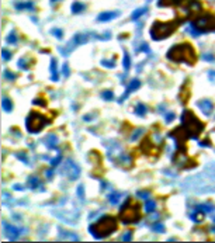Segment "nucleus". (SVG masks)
Returning a JSON list of instances; mask_svg holds the SVG:
<instances>
[{
	"label": "nucleus",
	"instance_id": "f257e3e1",
	"mask_svg": "<svg viewBox=\"0 0 215 243\" xmlns=\"http://www.w3.org/2000/svg\"><path fill=\"white\" fill-rule=\"evenodd\" d=\"M181 190L186 193L197 195L215 193V163H211L203 172L183 180Z\"/></svg>",
	"mask_w": 215,
	"mask_h": 243
},
{
	"label": "nucleus",
	"instance_id": "f03ea898",
	"mask_svg": "<svg viewBox=\"0 0 215 243\" xmlns=\"http://www.w3.org/2000/svg\"><path fill=\"white\" fill-rule=\"evenodd\" d=\"M111 37V33L110 31H106V33L103 34H96V33H77L75 34L72 39H70L69 42L66 44L65 47H60L59 49V54L62 56H69L73 51H75L77 47H80L83 44H87L90 39H100V41H107L110 39Z\"/></svg>",
	"mask_w": 215,
	"mask_h": 243
},
{
	"label": "nucleus",
	"instance_id": "7ed1b4c3",
	"mask_svg": "<svg viewBox=\"0 0 215 243\" xmlns=\"http://www.w3.org/2000/svg\"><path fill=\"white\" fill-rule=\"evenodd\" d=\"M117 231V219L111 215H103L89 226V232L96 240L111 236Z\"/></svg>",
	"mask_w": 215,
	"mask_h": 243
},
{
	"label": "nucleus",
	"instance_id": "20e7f679",
	"mask_svg": "<svg viewBox=\"0 0 215 243\" xmlns=\"http://www.w3.org/2000/svg\"><path fill=\"white\" fill-rule=\"evenodd\" d=\"M166 58L172 62H177V63H188V65H194V62L197 60V55L194 52V48L187 42L177 44L173 45L172 48L167 51Z\"/></svg>",
	"mask_w": 215,
	"mask_h": 243
},
{
	"label": "nucleus",
	"instance_id": "39448f33",
	"mask_svg": "<svg viewBox=\"0 0 215 243\" xmlns=\"http://www.w3.org/2000/svg\"><path fill=\"white\" fill-rule=\"evenodd\" d=\"M104 146L107 148V157L110 162H113L115 166H120L122 169L131 167L132 164L131 157L117 140H107L104 142Z\"/></svg>",
	"mask_w": 215,
	"mask_h": 243
},
{
	"label": "nucleus",
	"instance_id": "423d86ee",
	"mask_svg": "<svg viewBox=\"0 0 215 243\" xmlns=\"http://www.w3.org/2000/svg\"><path fill=\"white\" fill-rule=\"evenodd\" d=\"M181 124H183V130L193 139H197L200 134L204 131V124L188 110H184L181 114Z\"/></svg>",
	"mask_w": 215,
	"mask_h": 243
},
{
	"label": "nucleus",
	"instance_id": "0eeeda50",
	"mask_svg": "<svg viewBox=\"0 0 215 243\" xmlns=\"http://www.w3.org/2000/svg\"><path fill=\"white\" fill-rule=\"evenodd\" d=\"M177 28V23L174 21H155L151 27V37L153 41H160L170 37Z\"/></svg>",
	"mask_w": 215,
	"mask_h": 243
},
{
	"label": "nucleus",
	"instance_id": "6e6552de",
	"mask_svg": "<svg viewBox=\"0 0 215 243\" xmlns=\"http://www.w3.org/2000/svg\"><path fill=\"white\" fill-rule=\"evenodd\" d=\"M51 122V119L44 117L42 114L37 113V111H31L28 114L27 119H26V128L30 134H38Z\"/></svg>",
	"mask_w": 215,
	"mask_h": 243
},
{
	"label": "nucleus",
	"instance_id": "1a4fd4ad",
	"mask_svg": "<svg viewBox=\"0 0 215 243\" xmlns=\"http://www.w3.org/2000/svg\"><path fill=\"white\" fill-rule=\"evenodd\" d=\"M120 219L124 223H135L141 219L139 207L136 204H132L131 201H125L120 208Z\"/></svg>",
	"mask_w": 215,
	"mask_h": 243
},
{
	"label": "nucleus",
	"instance_id": "9d476101",
	"mask_svg": "<svg viewBox=\"0 0 215 243\" xmlns=\"http://www.w3.org/2000/svg\"><path fill=\"white\" fill-rule=\"evenodd\" d=\"M60 212L58 210H54L52 211V214H54L58 219H60V221H63L65 223H69V225H76L77 223V221H79V216H80V210L77 208V207L75 205H72L68 210L66 207H65V202H62L60 201V207H59Z\"/></svg>",
	"mask_w": 215,
	"mask_h": 243
},
{
	"label": "nucleus",
	"instance_id": "9b49d317",
	"mask_svg": "<svg viewBox=\"0 0 215 243\" xmlns=\"http://www.w3.org/2000/svg\"><path fill=\"white\" fill-rule=\"evenodd\" d=\"M190 25L201 35L205 33H214L215 31V16L212 14H203L197 17L194 21L190 23Z\"/></svg>",
	"mask_w": 215,
	"mask_h": 243
},
{
	"label": "nucleus",
	"instance_id": "f8f14e48",
	"mask_svg": "<svg viewBox=\"0 0 215 243\" xmlns=\"http://www.w3.org/2000/svg\"><path fill=\"white\" fill-rule=\"evenodd\" d=\"M59 174L68 177L70 181H75V180H77L79 176H80V167H79L72 159H68V160L62 164V167H60V170H59Z\"/></svg>",
	"mask_w": 215,
	"mask_h": 243
},
{
	"label": "nucleus",
	"instance_id": "ddd939ff",
	"mask_svg": "<svg viewBox=\"0 0 215 243\" xmlns=\"http://www.w3.org/2000/svg\"><path fill=\"white\" fill-rule=\"evenodd\" d=\"M1 225H3V235H4V238L9 239V240H16V239H18L20 236H24V235L28 233L27 228L13 226L10 223H7L6 221L1 222Z\"/></svg>",
	"mask_w": 215,
	"mask_h": 243
},
{
	"label": "nucleus",
	"instance_id": "4468645a",
	"mask_svg": "<svg viewBox=\"0 0 215 243\" xmlns=\"http://www.w3.org/2000/svg\"><path fill=\"white\" fill-rule=\"evenodd\" d=\"M139 87H141V80L139 79H132V80L127 84V89H125L124 94L118 98V103H124V101L129 97V94H131L132 92H135V90H138Z\"/></svg>",
	"mask_w": 215,
	"mask_h": 243
},
{
	"label": "nucleus",
	"instance_id": "2eb2a0df",
	"mask_svg": "<svg viewBox=\"0 0 215 243\" xmlns=\"http://www.w3.org/2000/svg\"><path fill=\"white\" fill-rule=\"evenodd\" d=\"M197 107H198V110L204 114L205 117H210L211 114H212V111H214V104H212V101L208 100V98H201V100H198V101H197Z\"/></svg>",
	"mask_w": 215,
	"mask_h": 243
},
{
	"label": "nucleus",
	"instance_id": "dca6fc26",
	"mask_svg": "<svg viewBox=\"0 0 215 243\" xmlns=\"http://www.w3.org/2000/svg\"><path fill=\"white\" fill-rule=\"evenodd\" d=\"M27 187L34 190V191H41V193L45 191V187L42 186V181H41L39 177L35 176V174H31V176L27 177Z\"/></svg>",
	"mask_w": 215,
	"mask_h": 243
},
{
	"label": "nucleus",
	"instance_id": "f3484780",
	"mask_svg": "<svg viewBox=\"0 0 215 243\" xmlns=\"http://www.w3.org/2000/svg\"><path fill=\"white\" fill-rule=\"evenodd\" d=\"M205 215H207V212H205V211L203 210L200 205H195V208H194V210L188 214L190 219H191L193 222H197V223H201V222L204 221Z\"/></svg>",
	"mask_w": 215,
	"mask_h": 243
},
{
	"label": "nucleus",
	"instance_id": "a211bd4d",
	"mask_svg": "<svg viewBox=\"0 0 215 243\" xmlns=\"http://www.w3.org/2000/svg\"><path fill=\"white\" fill-rule=\"evenodd\" d=\"M58 142H59V139H58V136L55 135V134H48V135L45 136L42 139V143L45 146H47V149H49V151H52V149H56V145H58Z\"/></svg>",
	"mask_w": 215,
	"mask_h": 243
},
{
	"label": "nucleus",
	"instance_id": "6ab92c4d",
	"mask_svg": "<svg viewBox=\"0 0 215 243\" xmlns=\"http://www.w3.org/2000/svg\"><path fill=\"white\" fill-rule=\"evenodd\" d=\"M120 16V11H103L97 16V21L100 23H107V21H111L114 18H117Z\"/></svg>",
	"mask_w": 215,
	"mask_h": 243
},
{
	"label": "nucleus",
	"instance_id": "aec40b11",
	"mask_svg": "<svg viewBox=\"0 0 215 243\" xmlns=\"http://www.w3.org/2000/svg\"><path fill=\"white\" fill-rule=\"evenodd\" d=\"M49 72H51V80L58 81L59 80V73H58V63L55 58H51V63H49Z\"/></svg>",
	"mask_w": 215,
	"mask_h": 243
},
{
	"label": "nucleus",
	"instance_id": "412c9836",
	"mask_svg": "<svg viewBox=\"0 0 215 243\" xmlns=\"http://www.w3.org/2000/svg\"><path fill=\"white\" fill-rule=\"evenodd\" d=\"M59 238H62V240H66V239L75 240V242L79 240V236H77V235H75L73 232H66L63 229H59Z\"/></svg>",
	"mask_w": 215,
	"mask_h": 243
},
{
	"label": "nucleus",
	"instance_id": "4be33fe9",
	"mask_svg": "<svg viewBox=\"0 0 215 243\" xmlns=\"http://www.w3.org/2000/svg\"><path fill=\"white\" fill-rule=\"evenodd\" d=\"M14 7H16L17 10H30V11H32L34 9H35L32 1H23V3H16V4H14Z\"/></svg>",
	"mask_w": 215,
	"mask_h": 243
},
{
	"label": "nucleus",
	"instance_id": "5701e85b",
	"mask_svg": "<svg viewBox=\"0 0 215 243\" xmlns=\"http://www.w3.org/2000/svg\"><path fill=\"white\" fill-rule=\"evenodd\" d=\"M6 42L10 44V45H17V42H18V35H17V33L14 31V30H11L10 33L7 34V37H6Z\"/></svg>",
	"mask_w": 215,
	"mask_h": 243
},
{
	"label": "nucleus",
	"instance_id": "b1692460",
	"mask_svg": "<svg viewBox=\"0 0 215 243\" xmlns=\"http://www.w3.org/2000/svg\"><path fill=\"white\" fill-rule=\"evenodd\" d=\"M146 113H148V108H146L145 104H136V107L134 110V114L136 117H145Z\"/></svg>",
	"mask_w": 215,
	"mask_h": 243
},
{
	"label": "nucleus",
	"instance_id": "393cba45",
	"mask_svg": "<svg viewBox=\"0 0 215 243\" xmlns=\"http://www.w3.org/2000/svg\"><path fill=\"white\" fill-rule=\"evenodd\" d=\"M146 11H148V9H146V7H139V9L134 10V11H132V14H131V20H132V21H136L138 18H141V17L145 14Z\"/></svg>",
	"mask_w": 215,
	"mask_h": 243
},
{
	"label": "nucleus",
	"instance_id": "a878e982",
	"mask_svg": "<svg viewBox=\"0 0 215 243\" xmlns=\"http://www.w3.org/2000/svg\"><path fill=\"white\" fill-rule=\"evenodd\" d=\"M1 105H3V111L6 113H11L13 111V103H11V100L9 97H3L1 98Z\"/></svg>",
	"mask_w": 215,
	"mask_h": 243
},
{
	"label": "nucleus",
	"instance_id": "bb28decb",
	"mask_svg": "<svg viewBox=\"0 0 215 243\" xmlns=\"http://www.w3.org/2000/svg\"><path fill=\"white\" fill-rule=\"evenodd\" d=\"M85 9H86V6L83 4V3H80V1H75L72 4V7H70V10H72L73 14H79L82 11H85Z\"/></svg>",
	"mask_w": 215,
	"mask_h": 243
},
{
	"label": "nucleus",
	"instance_id": "cd10ccee",
	"mask_svg": "<svg viewBox=\"0 0 215 243\" xmlns=\"http://www.w3.org/2000/svg\"><path fill=\"white\" fill-rule=\"evenodd\" d=\"M145 212L146 214H152L153 211L156 210V202L152 198H149V200H146V202H145Z\"/></svg>",
	"mask_w": 215,
	"mask_h": 243
},
{
	"label": "nucleus",
	"instance_id": "c85d7f7f",
	"mask_svg": "<svg viewBox=\"0 0 215 243\" xmlns=\"http://www.w3.org/2000/svg\"><path fill=\"white\" fill-rule=\"evenodd\" d=\"M14 156H16L18 160H21L24 164H30V159H28V155H27V153H26L24 151L16 152V153H14Z\"/></svg>",
	"mask_w": 215,
	"mask_h": 243
},
{
	"label": "nucleus",
	"instance_id": "c756f323",
	"mask_svg": "<svg viewBox=\"0 0 215 243\" xmlns=\"http://www.w3.org/2000/svg\"><path fill=\"white\" fill-rule=\"evenodd\" d=\"M107 198L113 205H118L120 200H121V194H118V193H110V194L107 195Z\"/></svg>",
	"mask_w": 215,
	"mask_h": 243
},
{
	"label": "nucleus",
	"instance_id": "7c9ffc66",
	"mask_svg": "<svg viewBox=\"0 0 215 243\" xmlns=\"http://www.w3.org/2000/svg\"><path fill=\"white\" fill-rule=\"evenodd\" d=\"M145 134V130L144 128H138V130H135L132 134H131V136H129V140H132V142H135V140H138L141 138V136Z\"/></svg>",
	"mask_w": 215,
	"mask_h": 243
},
{
	"label": "nucleus",
	"instance_id": "2f4dec72",
	"mask_svg": "<svg viewBox=\"0 0 215 243\" xmlns=\"http://www.w3.org/2000/svg\"><path fill=\"white\" fill-rule=\"evenodd\" d=\"M122 65H124V70L128 72L129 68H131V56L127 51H124V60H122Z\"/></svg>",
	"mask_w": 215,
	"mask_h": 243
},
{
	"label": "nucleus",
	"instance_id": "473e14b6",
	"mask_svg": "<svg viewBox=\"0 0 215 243\" xmlns=\"http://www.w3.org/2000/svg\"><path fill=\"white\" fill-rule=\"evenodd\" d=\"M101 66L107 68V69H114L115 68V60L114 59H101Z\"/></svg>",
	"mask_w": 215,
	"mask_h": 243
},
{
	"label": "nucleus",
	"instance_id": "72a5a7b5",
	"mask_svg": "<svg viewBox=\"0 0 215 243\" xmlns=\"http://www.w3.org/2000/svg\"><path fill=\"white\" fill-rule=\"evenodd\" d=\"M62 162V153L60 152H58V155L55 157H52V159H49V164L52 166V167H55V166H58L59 163Z\"/></svg>",
	"mask_w": 215,
	"mask_h": 243
},
{
	"label": "nucleus",
	"instance_id": "f704fd0d",
	"mask_svg": "<svg viewBox=\"0 0 215 243\" xmlns=\"http://www.w3.org/2000/svg\"><path fill=\"white\" fill-rule=\"evenodd\" d=\"M76 194H77V197H79V200H80L82 202H85V186H83V184H79V186H77Z\"/></svg>",
	"mask_w": 215,
	"mask_h": 243
},
{
	"label": "nucleus",
	"instance_id": "c9c22d12",
	"mask_svg": "<svg viewBox=\"0 0 215 243\" xmlns=\"http://www.w3.org/2000/svg\"><path fill=\"white\" fill-rule=\"evenodd\" d=\"M101 98L103 100H106V101H113L114 100V93L111 90H104L101 93Z\"/></svg>",
	"mask_w": 215,
	"mask_h": 243
},
{
	"label": "nucleus",
	"instance_id": "e433bc0d",
	"mask_svg": "<svg viewBox=\"0 0 215 243\" xmlns=\"http://www.w3.org/2000/svg\"><path fill=\"white\" fill-rule=\"evenodd\" d=\"M17 68H18V69H21V70H28V60L24 59V58L18 59V60H17Z\"/></svg>",
	"mask_w": 215,
	"mask_h": 243
},
{
	"label": "nucleus",
	"instance_id": "4c0bfd02",
	"mask_svg": "<svg viewBox=\"0 0 215 243\" xmlns=\"http://www.w3.org/2000/svg\"><path fill=\"white\" fill-rule=\"evenodd\" d=\"M151 229L155 231V232H157V233H163L165 232V225L160 223V222H157V223H153V225H152Z\"/></svg>",
	"mask_w": 215,
	"mask_h": 243
},
{
	"label": "nucleus",
	"instance_id": "58836bf2",
	"mask_svg": "<svg viewBox=\"0 0 215 243\" xmlns=\"http://www.w3.org/2000/svg\"><path fill=\"white\" fill-rule=\"evenodd\" d=\"M201 58H203V60H205V62H215V56H214V54H211V52H204V54L201 55Z\"/></svg>",
	"mask_w": 215,
	"mask_h": 243
},
{
	"label": "nucleus",
	"instance_id": "ea45409f",
	"mask_svg": "<svg viewBox=\"0 0 215 243\" xmlns=\"http://www.w3.org/2000/svg\"><path fill=\"white\" fill-rule=\"evenodd\" d=\"M3 77H4V79H7V80H10V81H14L17 79V75L11 73L10 70H4V72H3Z\"/></svg>",
	"mask_w": 215,
	"mask_h": 243
},
{
	"label": "nucleus",
	"instance_id": "a19ab883",
	"mask_svg": "<svg viewBox=\"0 0 215 243\" xmlns=\"http://www.w3.org/2000/svg\"><path fill=\"white\" fill-rule=\"evenodd\" d=\"M1 58H3V60H4V62H9V60L11 59V52L9 51V49L3 48V49H1Z\"/></svg>",
	"mask_w": 215,
	"mask_h": 243
},
{
	"label": "nucleus",
	"instance_id": "79ce46f5",
	"mask_svg": "<svg viewBox=\"0 0 215 243\" xmlns=\"http://www.w3.org/2000/svg\"><path fill=\"white\" fill-rule=\"evenodd\" d=\"M136 195H138V197H139V198H141V200H149V198H151V193H149V191H136Z\"/></svg>",
	"mask_w": 215,
	"mask_h": 243
},
{
	"label": "nucleus",
	"instance_id": "37998d69",
	"mask_svg": "<svg viewBox=\"0 0 215 243\" xmlns=\"http://www.w3.org/2000/svg\"><path fill=\"white\" fill-rule=\"evenodd\" d=\"M51 34L55 35L58 39H62V38H63V31H62L60 28H52V30H51Z\"/></svg>",
	"mask_w": 215,
	"mask_h": 243
},
{
	"label": "nucleus",
	"instance_id": "c03bdc74",
	"mask_svg": "<svg viewBox=\"0 0 215 243\" xmlns=\"http://www.w3.org/2000/svg\"><path fill=\"white\" fill-rule=\"evenodd\" d=\"M163 117H165V122H166V124H170V122L174 121V117H176V115H174V113L169 111V113H166Z\"/></svg>",
	"mask_w": 215,
	"mask_h": 243
},
{
	"label": "nucleus",
	"instance_id": "a18cd8bd",
	"mask_svg": "<svg viewBox=\"0 0 215 243\" xmlns=\"http://www.w3.org/2000/svg\"><path fill=\"white\" fill-rule=\"evenodd\" d=\"M136 51H138V52H145V54H149V52H151V51H149V45H148L146 42H142V44H141Z\"/></svg>",
	"mask_w": 215,
	"mask_h": 243
},
{
	"label": "nucleus",
	"instance_id": "49530a36",
	"mask_svg": "<svg viewBox=\"0 0 215 243\" xmlns=\"http://www.w3.org/2000/svg\"><path fill=\"white\" fill-rule=\"evenodd\" d=\"M131 239H132V231H127V232L121 236V240H122V242H129Z\"/></svg>",
	"mask_w": 215,
	"mask_h": 243
},
{
	"label": "nucleus",
	"instance_id": "de8ad7c7",
	"mask_svg": "<svg viewBox=\"0 0 215 243\" xmlns=\"http://www.w3.org/2000/svg\"><path fill=\"white\" fill-rule=\"evenodd\" d=\"M62 75H63L65 77H69V75H70L69 66H68V63H66V62H65L63 66H62Z\"/></svg>",
	"mask_w": 215,
	"mask_h": 243
},
{
	"label": "nucleus",
	"instance_id": "09e8293b",
	"mask_svg": "<svg viewBox=\"0 0 215 243\" xmlns=\"http://www.w3.org/2000/svg\"><path fill=\"white\" fill-rule=\"evenodd\" d=\"M32 104H35V105H37V104H41V107H45V105H47V101H45L42 97L41 98L38 97V98H34V100H32Z\"/></svg>",
	"mask_w": 215,
	"mask_h": 243
},
{
	"label": "nucleus",
	"instance_id": "8fccbe9b",
	"mask_svg": "<svg viewBox=\"0 0 215 243\" xmlns=\"http://www.w3.org/2000/svg\"><path fill=\"white\" fill-rule=\"evenodd\" d=\"M83 119H85L86 122H90V121H94V119H96V115H94V114H86V115L83 117Z\"/></svg>",
	"mask_w": 215,
	"mask_h": 243
},
{
	"label": "nucleus",
	"instance_id": "3c124183",
	"mask_svg": "<svg viewBox=\"0 0 215 243\" xmlns=\"http://www.w3.org/2000/svg\"><path fill=\"white\" fill-rule=\"evenodd\" d=\"M45 176H47V178H48V180H51V178L54 177V170H51V169L45 170Z\"/></svg>",
	"mask_w": 215,
	"mask_h": 243
},
{
	"label": "nucleus",
	"instance_id": "603ef678",
	"mask_svg": "<svg viewBox=\"0 0 215 243\" xmlns=\"http://www.w3.org/2000/svg\"><path fill=\"white\" fill-rule=\"evenodd\" d=\"M208 79H210L212 83H215V70H210V72H208Z\"/></svg>",
	"mask_w": 215,
	"mask_h": 243
},
{
	"label": "nucleus",
	"instance_id": "864d4df0",
	"mask_svg": "<svg viewBox=\"0 0 215 243\" xmlns=\"http://www.w3.org/2000/svg\"><path fill=\"white\" fill-rule=\"evenodd\" d=\"M13 190H16V191H23V190H24V187L18 186V184H14V186H13Z\"/></svg>",
	"mask_w": 215,
	"mask_h": 243
},
{
	"label": "nucleus",
	"instance_id": "5fc2aeb1",
	"mask_svg": "<svg viewBox=\"0 0 215 243\" xmlns=\"http://www.w3.org/2000/svg\"><path fill=\"white\" fill-rule=\"evenodd\" d=\"M200 146H211V142L210 140H205V142H198Z\"/></svg>",
	"mask_w": 215,
	"mask_h": 243
},
{
	"label": "nucleus",
	"instance_id": "6e6d98bb",
	"mask_svg": "<svg viewBox=\"0 0 215 243\" xmlns=\"http://www.w3.org/2000/svg\"><path fill=\"white\" fill-rule=\"evenodd\" d=\"M51 3H56V1H60V0H49Z\"/></svg>",
	"mask_w": 215,
	"mask_h": 243
},
{
	"label": "nucleus",
	"instance_id": "4d7b16f0",
	"mask_svg": "<svg viewBox=\"0 0 215 243\" xmlns=\"http://www.w3.org/2000/svg\"><path fill=\"white\" fill-rule=\"evenodd\" d=\"M212 221H214V222H215V216H212Z\"/></svg>",
	"mask_w": 215,
	"mask_h": 243
},
{
	"label": "nucleus",
	"instance_id": "13d9d810",
	"mask_svg": "<svg viewBox=\"0 0 215 243\" xmlns=\"http://www.w3.org/2000/svg\"><path fill=\"white\" fill-rule=\"evenodd\" d=\"M149 1H151V0H149Z\"/></svg>",
	"mask_w": 215,
	"mask_h": 243
}]
</instances>
